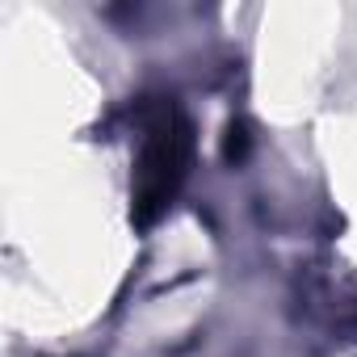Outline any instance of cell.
<instances>
[{
  "mask_svg": "<svg viewBox=\"0 0 357 357\" xmlns=\"http://www.w3.org/2000/svg\"><path fill=\"white\" fill-rule=\"evenodd\" d=\"M194 164V126L181 114V105L155 97L143 109V135L130 176V219L139 231H147L181 194Z\"/></svg>",
  "mask_w": 357,
  "mask_h": 357,
  "instance_id": "cell-1",
  "label": "cell"
},
{
  "mask_svg": "<svg viewBox=\"0 0 357 357\" xmlns=\"http://www.w3.org/2000/svg\"><path fill=\"white\" fill-rule=\"evenodd\" d=\"M248 155V126L244 122H231L227 135H223V160L227 164H240Z\"/></svg>",
  "mask_w": 357,
  "mask_h": 357,
  "instance_id": "cell-2",
  "label": "cell"
}]
</instances>
